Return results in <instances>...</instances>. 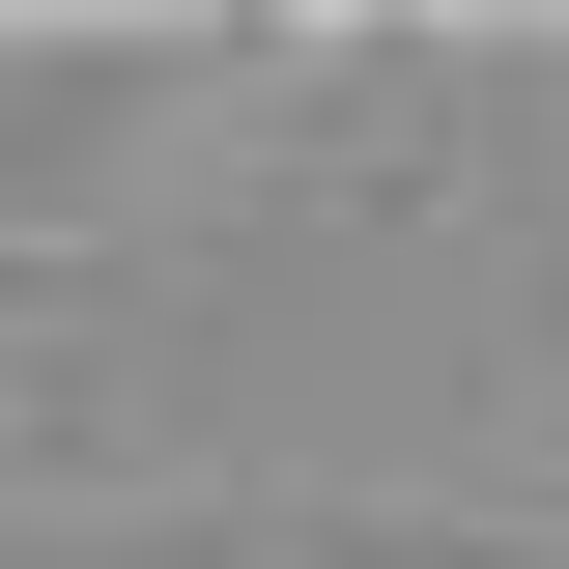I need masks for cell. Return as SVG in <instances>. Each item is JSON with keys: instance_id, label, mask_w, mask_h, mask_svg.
I'll list each match as a JSON object with an SVG mask.
<instances>
[]
</instances>
